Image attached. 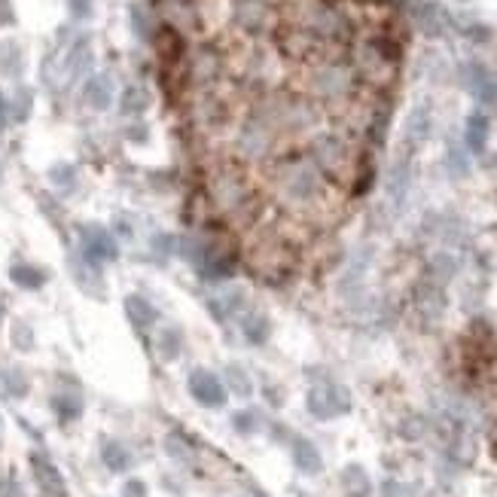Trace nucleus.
<instances>
[{"mask_svg": "<svg viewBox=\"0 0 497 497\" xmlns=\"http://www.w3.org/2000/svg\"><path fill=\"white\" fill-rule=\"evenodd\" d=\"M107 464L113 467V470H125L128 467V455L122 451L119 446H107Z\"/></svg>", "mask_w": 497, "mask_h": 497, "instance_id": "nucleus-4", "label": "nucleus"}, {"mask_svg": "<svg viewBox=\"0 0 497 497\" xmlns=\"http://www.w3.org/2000/svg\"><path fill=\"white\" fill-rule=\"evenodd\" d=\"M189 388H193V397L205 406H223L226 403V390L211 372H193Z\"/></svg>", "mask_w": 497, "mask_h": 497, "instance_id": "nucleus-1", "label": "nucleus"}, {"mask_svg": "<svg viewBox=\"0 0 497 497\" xmlns=\"http://www.w3.org/2000/svg\"><path fill=\"white\" fill-rule=\"evenodd\" d=\"M177 348H180V339H177L174 329H168V333H165V354L174 357V354H177Z\"/></svg>", "mask_w": 497, "mask_h": 497, "instance_id": "nucleus-5", "label": "nucleus"}, {"mask_svg": "<svg viewBox=\"0 0 497 497\" xmlns=\"http://www.w3.org/2000/svg\"><path fill=\"white\" fill-rule=\"evenodd\" d=\"M485 137H488V119L482 116V113H473V116L467 119V144L470 150H482L485 147Z\"/></svg>", "mask_w": 497, "mask_h": 497, "instance_id": "nucleus-2", "label": "nucleus"}, {"mask_svg": "<svg viewBox=\"0 0 497 497\" xmlns=\"http://www.w3.org/2000/svg\"><path fill=\"white\" fill-rule=\"evenodd\" d=\"M0 125H4V119H0Z\"/></svg>", "mask_w": 497, "mask_h": 497, "instance_id": "nucleus-6", "label": "nucleus"}, {"mask_svg": "<svg viewBox=\"0 0 497 497\" xmlns=\"http://www.w3.org/2000/svg\"><path fill=\"white\" fill-rule=\"evenodd\" d=\"M296 461H299L302 470H318L320 467V458L318 451L308 446V442H296Z\"/></svg>", "mask_w": 497, "mask_h": 497, "instance_id": "nucleus-3", "label": "nucleus"}]
</instances>
